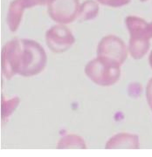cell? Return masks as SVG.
<instances>
[{"mask_svg":"<svg viewBox=\"0 0 152 157\" xmlns=\"http://www.w3.org/2000/svg\"><path fill=\"white\" fill-rule=\"evenodd\" d=\"M52 0H36V2L39 4V5H41V6H44V5H48L50 3Z\"/></svg>","mask_w":152,"mask_h":157,"instance_id":"5bb4252c","label":"cell"},{"mask_svg":"<svg viewBox=\"0 0 152 157\" xmlns=\"http://www.w3.org/2000/svg\"><path fill=\"white\" fill-rule=\"evenodd\" d=\"M102 6H110V7H122L127 6L131 0H97Z\"/></svg>","mask_w":152,"mask_h":157,"instance_id":"7c38bea8","label":"cell"},{"mask_svg":"<svg viewBox=\"0 0 152 157\" xmlns=\"http://www.w3.org/2000/svg\"><path fill=\"white\" fill-rule=\"evenodd\" d=\"M38 5L36 0H13L11 2L6 17V22L11 33H15L19 27L25 11Z\"/></svg>","mask_w":152,"mask_h":157,"instance_id":"52a82bcc","label":"cell"},{"mask_svg":"<svg viewBox=\"0 0 152 157\" xmlns=\"http://www.w3.org/2000/svg\"><path fill=\"white\" fill-rule=\"evenodd\" d=\"M128 56V48L124 41L115 35H107L101 39L97 47V57L105 58L123 64Z\"/></svg>","mask_w":152,"mask_h":157,"instance_id":"277c9868","label":"cell"},{"mask_svg":"<svg viewBox=\"0 0 152 157\" xmlns=\"http://www.w3.org/2000/svg\"><path fill=\"white\" fill-rule=\"evenodd\" d=\"M99 13V6L94 0H86L80 6L78 18L79 21L92 20Z\"/></svg>","mask_w":152,"mask_h":157,"instance_id":"9c48e42d","label":"cell"},{"mask_svg":"<svg viewBox=\"0 0 152 157\" xmlns=\"http://www.w3.org/2000/svg\"><path fill=\"white\" fill-rule=\"evenodd\" d=\"M141 2H146V1H148V0H140Z\"/></svg>","mask_w":152,"mask_h":157,"instance_id":"2e32d148","label":"cell"},{"mask_svg":"<svg viewBox=\"0 0 152 157\" xmlns=\"http://www.w3.org/2000/svg\"><path fill=\"white\" fill-rule=\"evenodd\" d=\"M125 24L130 33V55L135 60L141 59L150 49V39H152V22H147L136 16H128Z\"/></svg>","mask_w":152,"mask_h":157,"instance_id":"7a4b0ae2","label":"cell"},{"mask_svg":"<svg viewBox=\"0 0 152 157\" xmlns=\"http://www.w3.org/2000/svg\"><path fill=\"white\" fill-rule=\"evenodd\" d=\"M58 148H86V144L79 135H68L59 141Z\"/></svg>","mask_w":152,"mask_h":157,"instance_id":"30bf717a","label":"cell"},{"mask_svg":"<svg viewBox=\"0 0 152 157\" xmlns=\"http://www.w3.org/2000/svg\"><path fill=\"white\" fill-rule=\"evenodd\" d=\"M85 73L96 85L109 86L118 81L121 76V68L116 62L96 57L86 65Z\"/></svg>","mask_w":152,"mask_h":157,"instance_id":"3957f363","label":"cell"},{"mask_svg":"<svg viewBox=\"0 0 152 157\" xmlns=\"http://www.w3.org/2000/svg\"><path fill=\"white\" fill-rule=\"evenodd\" d=\"M145 94H146V99L148 105H149V107H150V108L151 109L152 111V78L149 80V82L147 84Z\"/></svg>","mask_w":152,"mask_h":157,"instance_id":"4fadbf2b","label":"cell"},{"mask_svg":"<svg viewBox=\"0 0 152 157\" xmlns=\"http://www.w3.org/2000/svg\"><path fill=\"white\" fill-rule=\"evenodd\" d=\"M80 6L79 0H52L48 4L47 11L53 21L67 25L78 17Z\"/></svg>","mask_w":152,"mask_h":157,"instance_id":"5b68a950","label":"cell"},{"mask_svg":"<svg viewBox=\"0 0 152 157\" xmlns=\"http://www.w3.org/2000/svg\"><path fill=\"white\" fill-rule=\"evenodd\" d=\"M46 53L38 42L25 39L8 41L1 52V69L7 78L15 75L31 77L43 71L46 64Z\"/></svg>","mask_w":152,"mask_h":157,"instance_id":"6da1fadb","label":"cell"},{"mask_svg":"<svg viewBox=\"0 0 152 157\" xmlns=\"http://www.w3.org/2000/svg\"><path fill=\"white\" fill-rule=\"evenodd\" d=\"M75 42L71 30L64 25L52 26L45 33V43L48 48L55 53L68 51Z\"/></svg>","mask_w":152,"mask_h":157,"instance_id":"8992f818","label":"cell"},{"mask_svg":"<svg viewBox=\"0 0 152 157\" xmlns=\"http://www.w3.org/2000/svg\"><path fill=\"white\" fill-rule=\"evenodd\" d=\"M139 147L138 135L130 133H120L114 135L111 139L107 140L106 148H132Z\"/></svg>","mask_w":152,"mask_h":157,"instance_id":"ba28073f","label":"cell"},{"mask_svg":"<svg viewBox=\"0 0 152 157\" xmlns=\"http://www.w3.org/2000/svg\"><path fill=\"white\" fill-rule=\"evenodd\" d=\"M19 104V99L18 97H13L11 99L6 100L2 96V104H1V115L2 119L6 120L11 115L12 113L15 111V109Z\"/></svg>","mask_w":152,"mask_h":157,"instance_id":"8fae6325","label":"cell"},{"mask_svg":"<svg viewBox=\"0 0 152 157\" xmlns=\"http://www.w3.org/2000/svg\"><path fill=\"white\" fill-rule=\"evenodd\" d=\"M149 64H150V67L152 68V51L150 53V56H149Z\"/></svg>","mask_w":152,"mask_h":157,"instance_id":"9a60e30c","label":"cell"}]
</instances>
